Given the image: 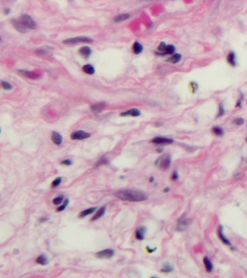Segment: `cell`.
Masks as SVG:
<instances>
[{
  "mask_svg": "<svg viewBox=\"0 0 247 278\" xmlns=\"http://www.w3.org/2000/svg\"><path fill=\"white\" fill-rule=\"evenodd\" d=\"M114 196L122 201L130 202H139L147 199V196L144 193L133 190H123L114 193Z\"/></svg>",
  "mask_w": 247,
  "mask_h": 278,
  "instance_id": "obj_1",
  "label": "cell"
},
{
  "mask_svg": "<svg viewBox=\"0 0 247 278\" xmlns=\"http://www.w3.org/2000/svg\"><path fill=\"white\" fill-rule=\"evenodd\" d=\"M13 26L15 29L21 33H27L30 30L36 29V22L28 15H22L18 20H13Z\"/></svg>",
  "mask_w": 247,
  "mask_h": 278,
  "instance_id": "obj_2",
  "label": "cell"
},
{
  "mask_svg": "<svg viewBox=\"0 0 247 278\" xmlns=\"http://www.w3.org/2000/svg\"><path fill=\"white\" fill-rule=\"evenodd\" d=\"M93 40L89 37L86 36H79L75 37V38H68V39L65 40L63 43L65 44H75L78 43H92Z\"/></svg>",
  "mask_w": 247,
  "mask_h": 278,
  "instance_id": "obj_3",
  "label": "cell"
},
{
  "mask_svg": "<svg viewBox=\"0 0 247 278\" xmlns=\"http://www.w3.org/2000/svg\"><path fill=\"white\" fill-rule=\"evenodd\" d=\"M159 164V167L162 170H167L170 168L171 165V159L170 156H163L162 157L159 158L156 162V165Z\"/></svg>",
  "mask_w": 247,
  "mask_h": 278,
  "instance_id": "obj_4",
  "label": "cell"
},
{
  "mask_svg": "<svg viewBox=\"0 0 247 278\" xmlns=\"http://www.w3.org/2000/svg\"><path fill=\"white\" fill-rule=\"evenodd\" d=\"M90 137H91V134L84 131H74L70 135V138L72 140H84Z\"/></svg>",
  "mask_w": 247,
  "mask_h": 278,
  "instance_id": "obj_5",
  "label": "cell"
},
{
  "mask_svg": "<svg viewBox=\"0 0 247 278\" xmlns=\"http://www.w3.org/2000/svg\"><path fill=\"white\" fill-rule=\"evenodd\" d=\"M114 251L112 249H105L103 251H99V252L96 253V256L99 258L101 259H105V258H110L114 256Z\"/></svg>",
  "mask_w": 247,
  "mask_h": 278,
  "instance_id": "obj_6",
  "label": "cell"
},
{
  "mask_svg": "<svg viewBox=\"0 0 247 278\" xmlns=\"http://www.w3.org/2000/svg\"><path fill=\"white\" fill-rule=\"evenodd\" d=\"M191 220L186 217V216H183L181 218H180L178 221V227L177 229L179 231H183L188 226H189Z\"/></svg>",
  "mask_w": 247,
  "mask_h": 278,
  "instance_id": "obj_7",
  "label": "cell"
},
{
  "mask_svg": "<svg viewBox=\"0 0 247 278\" xmlns=\"http://www.w3.org/2000/svg\"><path fill=\"white\" fill-rule=\"evenodd\" d=\"M173 139L166 138V137L157 136L155 137L151 141V143L155 144H171L173 143Z\"/></svg>",
  "mask_w": 247,
  "mask_h": 278,
  "instance_id": "obj_8",
  "label": "cell"
},
{
  "mask_svg": "<svg viewBox=\"0 0 247 278\" xmlns=\"http://www.w3.org/2000/svg\"><path fill=\"white\" fill-rule=\"evenodd\" d=\"M146 230H147V229H146L145 226L139 227V228H137L136 231V237L138 240H144L146 233Z\"/></svg>",
  "mask_w": 247,
  "mask_h": 278,
  "instance_id": "obj_9",
  "label": "cell"
},
{
  "mask_svg": "<svg viewBox=\"0 0 247 278\" xmlns=\"http://www.w3.org/2000/svg\"><path fill=\"white\" fill-rule=\"evenodd\" d=\"M141 115V112L138 109H131V110H129L128 111H126V112H122L120 114V115L122 117H127V116H131V117H139Z\"/></svg>",
  "mask_w": 247,
  "mask_h": 278,
  "instance_id": "obj_10",
  "label": "cell"
},
{
  "mask_svg": "<svg viewBox=\"0 0 247 278\" xmlns=\"http://www.w3.org/2000/svg\"><path fill=\"white\" fill-rule=\"evenodd\" d=\"M52 141L54 144L59 146L63 143V137H62V135L59 133L54 131L52 132Z\"/></svg>",
  "mask_w": 247,
  "mask_h": 278,
  "instance_id": "obj_11",
  "label": "cell"
},
{
  "mask_svg": "<svg viewBox=\"0 0 247 278\" xmlns=\"http://www.w3.org/2000/svg\"><path fill=\"white\" fill-rule=\"evenodd\" d=\"M78 52L81 57L85 58V59H87V58H89V56L91 55V49H90L89 47H83L79 49Z\"/></svg>",
  "mask_w": 247,
  "mask_h": 278,
  "instance_id": "obj_12",
  "label": "cell"
},
{
  "mask_svg": "<svg viewBox=\"0 0 247 278\" xmlns=\"http://www.w3.org/2000/svg\"><path fill=\"white\" fill-rule=\"evenodd\" d=\"M218 233L219 237H220V239L222 240V242H223L224 244H226V245H229V246L231 245L230 240H229L228 239L225 237V235H224L223 227L220 226V228H219V229L218 230Z\"/></svg>",
  "mask_w": 247,
  "mask_h": 278,
  "instance_id": "obj_13",
  "label": "cell"
},
{
  "mask_svg": "<svg viewBox=\"0 0 247 278\" xmlns=\"http://www.w3.org/2000/svg\"><path fill=\"white\" fill-rule=\"evenodd\" d=\"M106 104L105 103H99V104H93L92 106L91 107V110L93 112H96V113H99V112H101L102 111L104 110V109L105 108Z\"/></svg>",
  "mask_w": 247,
  "mask_h": 278,
  "instance_id": "obj_14",
  "label": "cell"
},
{
  "mask_svg": "<svg viewBox=\"0 0 247 278\" xmlns=\"http://www.w3.org/2000/svg\"><path fill=\"white\" fill-rule=\"evenodd\" d=\"M175 51V47L173 45H167L165 49L159 54L160 55H167V54H172Z\"/></svg>",
  "mask_w": 247,
  "mask_h": 278,
  "instance_id": "obj_15",
  "label": "cell"
},
{
  "mask_svg": "<svg viewBox=\"0 0 247 278\" xmlns=\"http://www.w3.org/2000/svg\"><path fill=\"white\" fill-rule=\"evenodd\" d=\"M19 73L22 74V75H24V76H26V77H28V78H32V79H36L40 77V75H38V74L33 73V72L27 71V70H20Z\"/></svg>",
  "mask_w": 247,
  "mask_h": 278,
  "instance_id": "obj_16",
  "label": "cell"
},
{
  "mask_svg": "<svg viewBox=\"0 0 247 278\" xmlns=\"http://www.w3.org/2000/svg\"><path fill=\"white\" fill-rule=\"evenodd\" d=\"M181 58H182L181 54L177 53V54H174L172 57H169L166 61L172 63V64H177V63H178L181 60Z\"/></svg>",
  "mask_w": 247,
  "mask_h": 278,
  "instance_id": "obj_17",
  "label": "cell"
},
{
  "mask_svg": "<svg viewBox=\"0 0 247 278\" xmlns=\"http://www.w3.org/2000/svg\"><path fill=\"white\" fill-rule=\"evenodd\" d=\"M227 62H228V64L230 65L231 66H233V67L236 66V54L233 52H229V54H227Z\"/></svg>",
  "mask_w": 247,
  "mask_h": 278,
  "instance_id": "obj_18",
  "label": "cell"
},
{
  "mask_svg": "<svg viewBox=\"0 0 247 278\" xmlns=\"http://www.w3.org/2000/svg\"><path fill=\"white\" fill-rule=\"evenodd\" d=\"M97 207H93V208H89V209H86L85 210L82 211V212L79 213L78 217L80 218H84L86 217L87 215H89V214H93L95 211L96 210Z\"/></svg>",
  "mask_w": 247,
  "mask_h": 278,
  "instance_id": "obj_19",
  "label": "cell"
},
{
  "mask_svg": "<svg viewBox=\"0 0 247 278\" xmlns=\"http://www.w3.org/2000/svg\"><path fill=\"white\" fill-rule=\"evenodd\" d=\"M36 261L37 264H41V265H43V266H45V265H47L49 264L48 258H47L44 254L40 255V256L36 258Z\"/></svg>",
  "mask_w": 247,
  "mask_h": 278,
  "instance_id": "obj_20",
  "label": "cell"
},
{
  "mask_svg": "<svg viewBox=\"0 0 247 278\" xmlns=\"http://www.w3.org/2000/svg\"><path fill=\"white\" fill-rule=\"evenodd\" d=\"M204 261V267H205L206 270H207L208 272H212L213 264H212V261H210V259L206 256V257L204 258V261Z\"/></svg>",
  "mask_w": 247,
  "mask_h": 278,
  "instance_id": "obj_21",
  "label": "cell"
},
{
  "mask_svg": "<svg viewBox=\"0 0 247 278\" xmlns=\"http://www.w3.org/2000/svg\"><path fill=\"white\" fill-rule=\"evenodd\" d=\"M105 212H106V207H101V208L99 209V210L96 213V214H94V216L91 218V221H96V220H97V219H100V218H101L102 216L105 214Z\"/></svg>",
  "mask_w": 247,
  "mask_h": 278,
  "instance_id": "obj_22",
  "label": "cell"
},
{
  "mask_svg": "<svg viewBox=\"0 0 247 278\" xmlns=\"http://www.w3.org/2000/svg\"><path fill=\"white\" fill-rule=\"evenodd\" d=\"M130 17L129 14H121V15H117V16L114 17V21L115 23H120L123 21L128 20Z\"/></svg>",
  "mask_w": 247,
  "mask_h": 278,
  "instance_id": "obj_23",
  "label": "cell"
},
{
  "mask_svg": "<svg viewBox=\"0 0 247 278\" xmlns=\"http://www.w3.org/2000/svg\"><path fill=\"white\" fill-rule=\"evenodd\" d=\"M133 53L136 54H139L142 53L143 51L142 45L140 43H139V42H137V41L135 42L133 46Z\"/></svg>",
  "mask_w": 247,
  "mask_h": 278,
  "instance_id": "obj_24",
  "label": "cell"
},
{
  "mask_svg": "<svg viewBox=\"0 0 247 278\" xmlns=\"http://www.w3.org/2000/svg\"><path fill=\"white\" fill-rule=\"evenodd\" d=\"M174 270L173 267L172 265H170L169 263H166L163 265L162 268L160 270L162 272H164V273H169V272H172Z\"/></svg>",
  "mask_w": 247,
  "mask_h": 278,
  "instance_id": "obj_25",
  "label": "cell"
},
{
  "mask_svg": "<svg viewBox=\"0 0 247 278\" xmlns=\"http://www.w3.org/2000/svg\"><path fill=\"white\" fill-rule=\"evenodd\" d=\"M83 71L86 74H89V75H93L94 73V68L91 65H86L83 67Z\"/></svg>",
  "mask_w": 247,
  "mask_h": 278,
  "instance_id": "obj_26",
  "label": "cell"
},
{
  "mask_svg": "<svg viewBox=\"0 0 247 278\" xmlns=\"http://www.w3.org/2000/svg\"><path fill=\"white\" fill-rule=\"evenodd\" d=\"M212 132L215 135H218V136H222L224 134L223 129L221 127H220V126H215V127H213Z\"/></svg>",
  "mask_w": 247,
  "mask_h": 278,
  "instance_id": "obj_27",
  "label": "cell"
},
{
  "mask_svg": "<svg viewBox=\"0 0 247 278\" xmlns=\"http://www.w3.org/2000/svg\"><path fill=\"white\" fill-rule=\"evenodd\" d=\"M108 163H109L108 158H107V156H103V157H102V159L99 160V161L97 162L96 167L101 166V165H107Z\"/></svg>",
  "mask_w": 247,
  "mask_h": 278,
  "instance_id": "obj_28",
  "label": "cell"
},
{
  "mask_svg": "<svg viewBox=\"0 0 247 278\" xmlns=\"http://www.w3.org/2000/svg\"><path fill=\"white\" fill-rule=\"evenodd\" d=\"M61 183H62V177H58L52 183V188H57L59 186V185L61 184Z\"/></svg>",
  "mask_w": 247,
  "mask_h": 278,
  "instance_id": "obj_29",
  "label": "cell"
},
{
  "mask_svg": "<svg viewBox=\"0 0 247 278\" xmlns=\"http://www.w3.org/2000/svg\"><path fill=\"white\" fill-rule=\"evenodd\" d=\"M63 196H59L56 197V198H54V199H53L52 202L54 205H58V204H60L62 202H63Z\"/></svg>",
  "mask_w": 247,
  "mask_h": 278,
  "instance_id": "obj_30",
  "label": "cell"
},
{
  "mask_svg": "<svg viewBox=\"0 0 247 278\" xmlns=\"http://www.w3.org/2000/svg\"><path fill=\"white\" fill-rule=\"evenodd\" d=\"M224 115H225V109H224L223 104H220V105H219L218 115L217 117H222V116H223Z\"/></svg>",
  "mask_w": 247,
  "mask_h": 278,
  "instance_id": "obj_31",
  "label": "cell"
},
{
  "mask_svg": "<svg viewBox=\"0 0 247 278\" xmlns=\"http://www.w3.org/2000/svg\"><path fill=\"white\" fill-rule=\"evenodd\" d=\"M1 86L3 89H5V90H11L12 89V86L10 85V83L6 81H2L1 83Z\"/></svg>",
  "mask_w": 247,
  "mask_h": 278,
  "instance_id": "obj_32",
  "label": "cell"
},
{
  "mask_svg": "<svg viewBox=\"0 0 247 278\" xmlns=\"http://www.w3.org/2000/svg\"><path fill=\"white\" fill-rule=\"evenodd\" d=\"M68 203H69V200L68 199H66L65 201V202H64V204H63L62 206H60V207H59V208H58L57 209V212H63V210H64V209L66 208L67 207V206L68 205Z\"/></svg>",
  "mask_w": 247,
  "mask_h": 278,
  "instance_id": "obj_33",
  "label": "cell"
},
{
  "mask_svg": "<svg viewBox=\"0 0 247 278\" xmlns=\"http://www.w3.org/2000/svg\"><path fill=\"white\" fill-rule=\"evenodd\" d=\"M243 122H244V119L241 118V117L236 118L235 120H234V123H235L236 125H241L243 124Z\"/></svg>",
  "mask_w": 247,
  "mask_h": 278,
  "instance_id": "obj_34",
  "label": "cell"
},
{
  "mask_svg": "<svg viewBox=\"0 0 247 278\" xmlns=\"http://www.w3.org/2000/svg\"><path fill=\"white\" fill-rule=\"evenodd\" d=\"M171 178H172V180L173 181H176V180H178V178H179V176H178V174L177 171H174L173 172H172V176H171Z\"/></svg>",
  "mask_w": 247,
  "mask_h": 278,
  "instance_id": "obj_35",
  "label": "cell"
},
{
  "mask_svg": "<svg viewBox=\"0 0 247 278\" xmlns=\"http://www.w3.org/2000/svg\"><path fill=\"white\" fill-rule=\"evenodd\" d=\"M61 164H62V165H68V166H69V165H71L73 163H72V161H71V160H70V159H65V160H63V161H62V162H61Z\"/></svg>",
  "mask_w": 247,
  "mask_h": 278,
  "instance_id": "obj_36",
  "label": "cell"
},
{
  "mask_svg": "<svg viewBox=\"0 0 247 278\" xmlns=\"http://www.w3.org/2000/svg\"><path fill=\"white\" fill-rule=\"evenodd\" d=\"M146 250H147L148 253H151H151L154 252V251H156L157 248H154V249H150L149 246H146Z\"/></svg>",
  "mask_w": 247,
  "mask_h": 278,
  "instance_id": "obj_37",
  "label": "cell"
},
{
  "mask_svg": "<svg viewBox=\"0 0 247 278\" xmlns=\"http://www.w3.org/2000/svg\"><path fill=\"white\" fill-rule=\"evenodd\" d=\"M48 220V218H47V217H42V218H41V219H39V222H46V221H47Z\"/></svg>",
  "mask_w": 247,
  "mask_h": 278,
  "instance_id": "obj_38",
  "label": "cell"
},
{
  "mask_svg": "<svg viewBox=\"0 0 247 278\" xmlns=\"http://www.w3.org/2000/svg\"><path fill=\"white\" fill-rule=\"evenodd\" d=\"M170 191V188H168V187H166L165 188V189L163 190V192L164 193H168Z\"/></svg>",
  "mask_w": 247,
  "mask_h": 278,
  "instance_id": "obj_39",
  "label": "cell"
},
{
  "mask_svg": "<svg viewBox=\"0 0 247 278\" xmlns=\"http://www.w3.org/2000/svg\"><path fill=\"white\" fill-rule=\"evenodd\" d=\"M153 181H154V177H150V179H149V182H150V183H152Z\"/></svg>",
  "mask_w": 247,
  "mask_h": 278,
  "instance_id": "obj_40",
  "label": "cell"
},
{
  "mask_svg": "<svg viewBox=\"0 0 247 278\" xmlns=\"http://www.w3.org/2000/svg\"><path fill=\"white\" fill-rule=\"evenodd\" d=\"M146 1H153V0H146Z\"/></svg>",
  "mask_w": 247,
  "mask_h": 278,
  "instance_id": "obj_41",
  "label": "cell"
},
{
  "mask_svg": "<svg viewBox=\"0 0 247 278\" xmlns=\"http://www.w3.org/2000/svg\"><path fill=\"white\" fill-rule=\"evenodd\" d=\"M246 163H247V159H246Z\"/></svg>",
  "mask_w": 247,
  "mask_h": 278,
  "instance_id": "obj_42",
  "label": "cell"
},
{
  "mask_svg": "<svg viewBox=\"0 0 247 278\" xmlns=\"http://www.w3.org/2000/svg\"><path fill=\"white\" fill-rule=\"evenodd\" d=\"M246 141H247V138H246Z\"/></svg>",
  "mask_w": 247,
  "mask_h": 278,
  "instance_id": "obj_43",
  "label": "cell"
}]
</instances>
